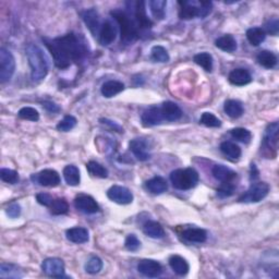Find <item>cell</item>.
I'll list each match as a JSON object with an SVG mask.
<instances>
[{
	"label": "cell",
	"instance_id": "6da1fadb",
	"mask_svg": "<svg viewBox=\"0 0 279 279\" xmlns=\"http://www.w3.org/2000/svg\"><path fill=\"white\" fill-rule=\"evenodd\" d=\"M55 65L60 69H66L72 64L84 58L87 53L86 43L74 33L67 34L54 39H44Z\"/></svg>",
	"mask_w": 279,
	"mask_h": 279
},
{
	"label": "cell",
	"instance_id": "7a4b0ae2",
	"mask_svg": "<svg viewBox=\"0 0 279 279\" xmlns=\"http://www.w3.org/2000/svg\"><path fill=\"white\" fill-rule=\"evenodd\" d=\"M27 56L31 67V77L34 82L44 80L48 73V64L45 54L37 45L31 44L27 47Z\"/></svg>",
	"mask_w": 279,
	"mask_h": 279
},
{
	"label": "cell",
	"instance_id": "3957f363",
	"mask_svg": "<svg viewBox=\"0 0 279 279\" xmlns=\"http://www.w3.org/2000/svg\"><path fill=\"white\" fill-rule=\"evenodd\" d=\"M111 15L120 28L121 42L132 43L134 39L139 37V29L137 24L127 12L122 10H113L111 11Z\"/></svg>",
	"mask_w": 279,
	"mask_h": 279
},
{
	"label": "cell",
	"instance_id": "277c9868",
	"mask_svg": "<svg viewBox=\"0 0 279 279\" xmlns=\"http://www.w3.org/2000/svg\"><path fill=\"white\" fill-rule=\"evenodd\" d=\"M179 18L191 20L194 18H205L211 11L213 4L209 1H179Z\"/></svg>",
	"mask_w": 279,
	"mask_h": 279
},
{
	"label": "cell",
	"instance_id": "5b68a950",
	"mask_svg": "<svg viewBox=\"0 0 279 279\" xmlns=\"http://www.w3.org/2000/svg\"><path fill=\"white\" fill-rule=\"evenodd\" d=\"M170 181L178 190H190L199 182V174L193 168L177 169L170 174Z\"/></svg>",
	"mask_w": 279,
	"mask_h": 279
},
{
	"label": "cell",
	"instance_id": "8992f818",
	"mask_svg": "<svg viewBox=\"0 0 279 279\" xmlns=\"http://www.w3.org/2000/svg\"><path fill=\"white\" fill-rule=\"evenodd\" d=\"M15 70L13 55L6 48H0V82L6 83L10 81Z\"/></svg>",
	"mask_w": 279,
	"mask_h": 279
},
{
	"label": "cell",
	"instance_id": "52a82bcc",
	"mask_svg": "<svg viewBox=\"0 0 279 279\" xmlns=\"http://www.w3.org/2000/svg\"><path fill=\"white\" fill-rule=\"evenodd\" d=\"M268 192H270V185L266 182H255L251 185L250 189L244 194L240 196L239 202L257 203L266 198Z\"/></svg>",
	"mask_w": 279,
	"mask_h": 279
},
{
	"label": "cell",
	"instance_id": "ba28073f",
	"mask_svg": "<svg viewBox=\"0 0 279 279\" xmlns=\"http://www.w3.org/2000/svg\"><path fill=\"white\" fill-rule=\"evenodd\" d=\"M108 199L112 202L120 205H127L132 203L133 194L130 190L121 185H112V187L107 191Z\"/></svg>",
	"mask_w": 279,
	"mask_h": 279
},
{
	"label": "cell",
	"instance_id": "9c48e42d",
	"mask_svg": "<svg viewBox=\"0 0 279 279\" xmlns=\"http://www.w3.org/2000/svg\"><path fill=\"white\" fill-rule=\"evenodd\" d=\"M32 180L43 187L55 188L60 183V175L56 170L44 169L35 175H32Z\"/></svg>",
	"mask_w": 279,
	"mask_h": 279
},
{
	"label": "cell",
	"instance_id": "30bf717a",
	"mask_svg": "<svg viewBox=\"0 0 279 279\" xmlns=\"http://www.w3.org/2000/svg\"><path fill=\"white\" fill-rule=\"evenodd\" d=\"M42 270L49 277L61 278L65 277L64 261L57 257L46 258L42 264Z\"/></svg>",
	"mask_w": 279,
	"mask_h": 279
},
{
	"label": "cell",
	"instance_id": "8fae6325",
	"mask_svg": "<svg viewBox=\"0 0 279 279\" xmlns=\"http://www.w3.org/2000/svg\"><path fill=\"white\" fill-rule=\"evenodd\" d=\"M144 127H154L163 123L164 117L161 110V106H151L144 110L141 116Z\"/></svg>",
	"mask_w": 279,
	"mask_h": 279
},
{
	"label": "cell",
	"instance_id": "7c38bea8",
	"mask_svg": "<svg viewBox=\"0 0 279 279\" xmlns=\"http://www.w3.org/2000/svg\"><path fill=\"white\" fill-rule=\"evenodd\" d=\"M74 206L76 209L85 214H95L100 210V206L96 203V201L92 196L85 194L76 196L74 200Z\"/></svg>",
	"mask_w": 279,
	"mask_h": 279
},
{
	"label": "cell",
	"instance_id": "4fadbf2b",
	"mask_svg": "<svg viewBox=\"0 0 279 279\" xmlns=\"http://www.w3.org/2000/svg\"><path fill=\"white\" fill-rule=\"evenodd\" d=\"M117 37V29L111 21H105L102 24L100 33H98V40L103 46H109L115 42Z\"/></svg>",
	"mask_w": 279,
	"mask_h": 279
},
{
	"label": "cell",
	"instance_id": "5bb4252c",
	"mask_svg": "<svg viewBox=\"0 0 279 279\" xmlns=\"http://www.w3.org/2000/svg\"><path fill=\"white\" fill-rule=\"evenodd\" d=\"M138 271L144 276L155 278L162 275L163 267L158 262L154 260H143L139 263Z\"/></svg>",
	"mask_w": 279,
	"mask_h": 279
},
{
	"label": "cell",
	"instance_id": "9a60e30c",
	"mask_svg": "<svg viewBox=\"0 0 279 279\" xmlns=\"http://www.w3.org/2000/svg\"><path fill=\"white\" fill-rule=\"evenodd\" d=\"M130 151L140 162H145L149 158L148 144L144 139H134L129 144Z\"/></svg>",
	"mask_w": 279,
	"mask_h": 279
},
{
	"label": "cell",
	"instance_id": "2e32d148",
	"mask_svg": "<svg viewBox=\"0 0 279 279\" xmlns=\"http://www.w3.org/2000/svg\"><path fill=\"white\" fill-rule=\"evenodd\" d=\"M165 121H177L182 117V110L173 102H165L161 106Z\"/></svg>",
	"mask_w": 279,
	"mask_h": 279
},
{
	"label": "cell",
	"instance_id": "e0dca14e",
	"mask_svg": "<svg viewBox=\"0 0 279 279\" xmlns=\"http://www.w3.org/2000/svg\"><path fill=\"white\" fill-rule=\"evenodd\" d=\"M228 79L231 84H234L236 86H244L250 83L252 81V76L247 70L238 68L230 72Z\"/></svg>",
	"mask_w": 279,
	"mask_h": 279
},
{
	"label": "cell",
	"instance_id": "ac0fdd59",
	"mask_svg": "<svg viewBox=\"0 0 279 279\" xmlns=\"http://www.w3.org/2000/svg\"><path fill=\"white\" fill-rule=\"evenodd\" d=\"M82 17H83V20L85 24L87 25V28L90 29V31L94 34V36L98 35L102 24L100 23V15H98L96 10L95 9L86 10V11L82 14Z\"/></svg>",
	"mask_w": 279,
	"mask_h": 279
},
{
	"label": "cell",
	"instance_id": "d6986e66",
	"mask_svg": "<svg viewBox=\"0 0 279 279\" xmlns=\"http://www.w3.org/2000/svg\"><path fill=\"white\" fill-rule=\"evenodd\" d=\"M214 178L220 182H230L237 178V174L230 168L224 166V165H215L211 169Z\"/></svg>",
	"mask_w": 279,
	"mask_h": 279
},
{
	"label": "cell",
	"instance_id": "ffe728a7",
	"mask_svg": "<svg viewBox=\"0 0 279 279\" xmlns=\"http://www.w3.org/2000/svg\"><path fill=\"white\" fill-rule=\"evenodd\" d=\"M67 239L73 244H85L89 241V231L83 227H74V228H70L66 232Z\"/></svg>",
	"mask_w": 279,
	"mask_h": 279
},
{
	"label": "cell",
	"instance_id": "44dd1931",
	"mask_svg": "<svg viewBox=\"0 0 279 279\" xmlns=\"http://www.w3.org/2000/svg\"><path fill=\"white\" fill-rule=\"evenodd\" d=\"M125 90V84L119 81H107L102 86V94L106 98H111L113 96L118 95Z\"/></svg>",
	"mask_w": 279,
	"mask_h": 279
},
{
	"label": "cell",
	"instance_id": "7402d4cb",
	"mask_svg": "<svg viewBox=\"0 0 279 279\" xmlns=\"http://www.w3.org/2000/svg\"><path fill=\"white\" fill-rule=\"evenodd\" d=\"M184 240L193 244H203L208 239V234L204 229L201 228H189L182 232Z\"/></svg>",
	"mask_w": 279,
	"mask_h": 279
},
{
	"label": "cell",
	"instance_id": "603a6c76",
	"mask_svg": "<svg viewBox=\"0 0 279 279\" xmlns=\"http://www.w3.org/2000/svg\"><path fill=\"white\" fill-rule=\"evenodd\" d=\"M145 187L148 190V192H151L152 194H162L164 192H166L168 189V184L163 177H154L152 179H149L148 181H146Z\"/></svg>",
	"mask_w": 279,
	"mask_h": 279
},
{
	"label": "cell",
	"instance_id": "cb8c5ba5",
	"mask_svg": "<svg viewBox=\"0 0 279 279\" xmlns=\"http://www.w3.org/2000/svg\"><path fill=\"white\" fill-rule=\"evenodd\" d=\"M169 265L170 267H172V270L179 276L187 275L189 272V268H190L188 262L185 261L183 257L179 256V255L170 256Z\"/></svg>",
	"mask_w": 279,
	"mask_h": 279
},
{
	"label": "cell",
	"instance_id": "d4e9b609",
	"mask_svg": "<svg viewBox=\"0 0 279 279\" xmlns=\"http://www.w3.org/2000/svg\"><path fill=\"white\" fill-rule=\"evenodd\" d=\"M278 130L279 125L278 122H274L267 127L264 137V143L268 148L276 149L278 145Z\"/></svg>",
	"mask_w": 279,
	"mask_h": 279
},
{
	"label": "cell",
	"instance_id": "484cf974",
	"mask_svg": "<svg viewBox=\"0 0 279 279\" xmlns=\"http://www.w3.org/2000/svg\"><path fill=\"white\" fill-rule=\"evenodd\" d=\"M143 232L149 238H153V239H161V238H164L165 236V230L163 228V226L157 223V221H152V220H149L147 223L144 224Z\"/></svg>",
	"mask_w": 279,
	"mask_h": 279
},
{
	"label": "cell",
	"instance_id": "4316f807",
	"mask_svg": "<svg viewBox=\"0 0 279 279\" xmlns=\"http://www.w3.org/2000/svg\"><path fill=\"white\" fill-rule=\"evenodd\" d=\"M215 45L217 48L226 51V53H234V51L237 49V40L234 36L230 34H227L221 36L219 38H217Z\"/></svg>",
	"mask_w": 279,
	"mask_h": 279
},
{
	"label": "cell",
	"instance_id": "83f0119b",
	"mask_svg": "<svg viewBox=\"0 0 279 279\" xmlns=\"http://www.w3.org/2000/svg\"><path fill=\"white\" fill-rule=\"evenodd\" d=\"M224 110L230 118L237 119L242 116L244 113V105L242 103L237 100L226 101L224 105Z\"/></svg>",
	"mask_w": 279,
	"mask_h": 279
},
{
	"label": "cell",
	"instance_id": "f1b7e54d",
	"mask_svg": "<svg viewBox=\"0 0 279 279\" xmlns=\"http://www.w3.org/2000/svg\"><path fill=\"white\" fill-rule=\"evenodd\" d=\"M220 151L227 157H229L232 161H238L241 156V148L236 143L226 141L220 144Z\"/></svg>",
	"mask_w": 279,
	"mask_h": 279
},
{
	"label": "cell",
	"instance_id": "f546056e",
	"mask_svg": "<svg viewBox=\"0 0 279 279\" xmlns=\"http://www.w3.org/2000/svg\"><path fill=\"white\" fill-rule=\"evenodd\" d=\"M257 63L266 69L275 68L277 65V57L270 50H262L256 57Z\"/></svg>",
	"mask_w": 279,
	"mask_h": 279
},
{
	"label": "cell",
	"instance_id": "4dcf8cb0",
	"mask_svg": "<svg viewBox=\"0 0 279 279\" xmlns=\"http://www.w3.org/2000/svg\"><path fill=\"white\" fill-rule=\"evenodd\" d=\"M64 178L66 182L71 185V187H76V185L80 184L81 180L79 169L74 165H68L64 169Z\"/></svg>",
	"mask_w": 279,
	"mask_h": 279
},
{
	"label": "cell",
	"instance_id": "1f68e13d",
	"mask_svg": "<svg viewBox=\"0 0 279 279\" xmlns=\"http://www.w3.org/2000/svg\"><path fill=\"white\" fill-rule=\"evenodd\" d=\"M266 33L262 28H251L246 31V38L252 46L261 45L265 40Z\"/></svg>",
	"mask_w": 279,
	"mask_h": 279
},
{
	"label": "cell",
	"instance_id": "d6a6232c",
	"mask_svg": "<svg viewBox=\"0 0 279 279\" xmlns=\"http://www.w3.org/2000/svg\"><path fill=\"white\" fill-rule=\"evenodd\" d=\"M23 274L19 271V267L13 264L1 263L0 265V277L1 278H21Z\"/></svg>",
	"mask_w": 279,
	"mask_h": 279
},
{
	"label": "cell",
	"instance_id": "836d02e7",
	"mask_svg": "<svg viewBox=\"0 0 279 279\" xmlns=\"http://www.w3.org/2000/svg\"><path fill=\"white\" fill-rule=\"evenodd\" d=\"M167 1L165 0H152L149 1V8L153 17L156 20H163L165 18V9H166Z\"/></svg>",
	"mask_w": 279,
	"mask_h": 279
},
{
	"label": "cell",
	"instance_id": "e575fe53",
	"mask_svg": "<svg viewBox=\"0 0 279 279\" xmlns=\"http://www.w3.org/2000/svg\"><path fill=\"white\" fill-rule=\"evenodd\" d=\"M193 60L196 65L202 67L205 71L210 72L211 70H213V57H211L210 54L209 53L198 54L194 56Z\"/></svg>",
	"mask_w": 279,
	"mask_h": 279
},
{
	"label": "cell",
	"instance_id": "d590c367",
	"mask_svg": "<svg viewBox=\"0 0 279 279\" xmlns=\"http://www.w3.org/2000/svg\"><path fill=\"white\" fill-rule=\"evenodd\" d=\"M86 169L93 177H97V178H107L108 175V170L101 165L100 163L91 161L86 164Z\"/></svg>",
	"mask_w": 279,
	"mask_h": 279
},
{
	"label": "cell",
	"instance_id": "8d00e7d4",
	"mask_svg": "<svg viewBox=\"0 0 279 279\" xmlns=\"http://www.w3.org/2000/svg\"><path fill=\"white\" fill-rule=\"evenodd\" d=\"M50 213L53 215H64L69 210V204L65 199H56L49 206Z\"/></svg>",
	"mask_w": 279,
	"mask_h": 279
},
{
	"label": "cell",
	"instance_id": "74e56055",
	"mask_svg": "<svg viewBox=\"0 0 279 279\" xmlns=\"http://www.w3.org/2000/svg\"><path fill=\"white\" fill-rule=\"evenodd\" d=\"M151 58L156 63H168L170 57L168 51L163 46H154L151 51Z\"/></svg>",
	"mask_w": 279,
	"mask_h": 279
},
{
	"label": "cell",
	"instance_id": "f35d334b",
	"mask_svg": "<svg viewBox=\"0 0 279 279\" xmlns=\"http://www.w3.org/2000/svg\"><path fill=\"white\" fill-rule=\"evenodd\" d=\"M230 136L232 137V139H235L241 143H249L250 140L252 139L251 132L244 128L232 129L230 131Z\"/></svg>",
	"mask_w": 279,
	"mask_h": 279
},
{
	"label": "cell",
	"instance_id": "ab89813d",
	"mask_svg": "<svg viewBox=\"0 0 279 279\" xmlns=\"http://www.w3.org/2000/svg\"><path fill=\"white\" fill-rule=\"evenodd\" d=\"M103 268V261L98 256H92L85 264V271L86 273L95 275L98 274Z\"/></svg>",
	"mask_w": 279,
	"mask_h": 279
},
{
	"label": "cell",
	"instance_id": "60d3db41",
	"mask_svg": "<svg viewBox=\"0 0 279 279\" xmlns=\"http://www.w3.org/2000/svg\"><path fill=\"white\" fill-rule=\"evenodd\" d=\"M0 178L3 182L9 183V184H15L19 181V174L15 170L8 169V168H2L0 170Z\"/></svg>",
	"mask_w": 279,
	"mask_h": 279
},
{
	"label": "cell",
	"instance_id": "b9f144b4",
	"mask_svg": "<svg viewBox=\"0 0 279 279\" xmlns=\"http://www.w3.org/2000/svg\"><path fill=\"white\" fill-rule=\"evenodd\" d=\"M200 122L209 128H218L221 126V121L219 119L210 112H204L203 115L201 116Z\"/></svg>",
	"mask_w": 279,
	"mask_h": 279
},
{
	"label": "cell",
	"instance_id": "7bdbcfd3",
	"mask_svg": "<svg viewBox=\"0 0 279 279\" xmlns=\"http://www.w3.org/2000/svg\"><path fill=\"white\" fill-rule=\"evenodd\" d=\"M76 118L73 116H66L58 125H57V130L60 132H69L76 126Z\"/></svg>",
	"mask_w": 279,
	"mask_h": 279
},
{
	"label": "cell",
	"instance_id": "ee69618b",
	"mask_svg": "<svg viewBox=\"0 0 279 279\" xmlns=\"http://www.w3.org/2000/svg\"><path fill=\"white\" fill-rule=\"evenodd\" d=\"M235 189H236V184L234 183V181L221 182L220 187L217 189V195H218L221 199L229 198V196L234 194Z\"/></svg>",
	"mask_w": 279,
	"mask_h": 279
},
{
	"label": "cell",
	"instance_id": "f6af8a7d",
	"mask_svg": "<svg viewBox=\"0 0 279 279\" xmlns=\"http://www.w3.org/2000/svg\"><path fill=\"white\" fill-rule=\"evenodd\" d=\"M19 117L24 120L30 121H37L39 119L38 111L32 107H23L22 109L19 111Z\"/></svg>",
	"mask_w": 279,
	"mask_h": 279
},
{
	"label": "cell",
	"instance_id": "bcb514c9",
	"mask_svg": "<svg viewBox=\"0 0 279 279\" xmlns=\"http://www.w3.org/2000/svg\"><path fill=\"white\" fill-rule=\"evenodd\" d=\"M125 246L127 247V250L131 251V252H136L140 249V246H141V242H140L137 236L129 235L126 239Z\"/></svg>",
	"mask_w": 279,
	"mask_h": 279
},
{
	"label": "cell",
	"instance_id": "7dc6e473",
	"mask_svg": "<svg viewBox=\"0 0 279 279\" xmlns=\"http://www.w3.org/2000/svg\"><path fill=\"white\" fill-rule=\"evenodd\" d=\"M265 30L267 33H270L274 36L278 35V31H279V21L276 17H274L272 19L268 20L265 24ZM265 32V33H266Z\"/></svg>",
	"mask_w": 279,
	"mask_h": 279
},
{
	"label": "cell",
	"instance_id": "c3c4849f",
	"mask_svg": "<svg viewBox=\"0 0 279 279\" xmlns=\"http://www.w3.org/2000/svg\"><path fill=\"white\" fill-rule=\"evenodd\" d=\"M36 200H37V202L40 205L47 206V208H49L51 203L54 202L55 199H53V196L48 193H38L37 195H36Z\"/></svg>",
	"mask_w": 279,
	"mask_h": 279
},
{
	"label": "cell",
	"instance_id": "681fc988",
	"mask_svg": "<svg viewBox=\"0 0 279 279\" xmlns=\"http://www.w3.org/2000/svg\"><path fill=\"white\" fill-rule=\"evenodd\" d=\"M7 215L11 218H17L20 215H21V206L18 203H11L7 209Z\"/></svg>",
	"mask_w": 279,
	"mask_h": 279
},
{
	"label": "cell",
	"instance_id": "f907efd6",
	"mask_svg": "<svg viewBox=\"0 0 279 279\" xmlns=\"http://www.w3.org/2000/svg\"><path fill=\"white\" fill-rule=\"evenodd\" d=\"M43 105L46 108V110H48L49 112H58L60 110L59 106L56 105L53 102H45Z\"/></svg>",
	"mask_w": 279,
	"mask_h": 279
},
{
	"label": "cell",
	"instance_id": "816d5d0a",
	"mask_svg": "<svg viewBox=\"0 0 279 279\" xmlns=\"http://www.w3.org/2000/svg\"><path fill=\"white\" fill-rule=\"evenodd\" d=\"M101 121H103V123H106V125H109L111 128L115 129V130H118V132H122L121 130V128L119 127L118 125H116V123H112V121H109V120H107V119H102Z\"/></svg>",
	"mask_w": 279,
	"mask_h": 279
}]
</instances>
